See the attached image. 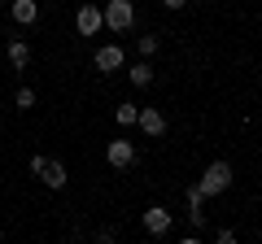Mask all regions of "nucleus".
Masks as SVG:
<instances>
[{"instance_id":"nucleus-3","label":"nucleus","mask_w":262,"mask_h":244,"mask_svg":"<svg viewBox=\"0 0 262 244\" xmlns=\"http://www.w3.org/2000/svg\"><path fill=\"white\" fill-rule=\"evenodd\" d=\"M31 170H35L39 179H44V188H66V166L61 161H53V157H31Z\"/></svg>"},{"instance_id":"nucleus-4","label":"nucleus","mask_w":262,"mask_h":244,"mask_svg":"<svg viewBox=\"0 0 262 244\" xmlns=\"http://www.w3.org/2000/svg\"><path fill=\"white\" fill-rule=\"evenodd\" d=\"M96 70H101V75L122 70V48L118 44H101V48H96Z\"/></svg>"},{"instance_id":"nucleus-12","label":"nucleus","mask_w":262,"mask_h":244,"mask_svg":"<svg viewBox=\"0 0 262 244\" xmlns=\"http://www.w3.org/2000/svg\"><path fill=\"white\" fill-rule=\"evenodd\" d=\"M127 75H131V87H149V83H153V70H149V61H140V66H131Z\"/></svg>"},{"instance_id":"nucleus-13","label":"nucleus","mask_w":262,"mask_h":244,"mask_svg":"<svg viewBox=\"0 0 262 244\" xmlns=\"http://www.w3.org/2000/svg\"><path fill=\"white\" fill-rule=\"evenodd\" d=\"M136 113H140L136 105H118V109H114V118H118L122 127H131V122H136Z\"/></svg>"},{"instance_id":"nucleus-11","label":"nucleus","mask_w":262,"mask_h":244,"mask_svg":"<svg viewBox=\"0 0 262 244\" xmlns=\"http://www.w3.org/2000/svg\"><path fill=\"white\" fill-rule=\"evenodd\" d=\"M201 201H206V192H201V188H188V209H192V223H196V227L206 223V214H201Z\"/></svg>"},{"instance_id":"nucleus-1","label":"nucleus","mask_w":262,"mask_h":244,"mask_svg":"<svg viewBox=\"0 0 262 244\" xmlns=\"http://www.w3.org/2000/svg\"><path fill=\"white\" fill-rule=\"evenodd\" d=\"M196 188L206 192V197H219V192H227V188H232V166H227V161H210Z\"/></svg>"},{"instance_id":"nucleus-5","label":"nucleus","mask_w":262,"mask_h":244,"mask_svg":"<svg viewBox=\"0 0 262 244\" xmlns=\"http://www.w3.org/2000/svg\"><path fill=\"white\" fill-rule=\"evenodd\" d=\"M101 27H105L101 9H96V5H79V35H96Z\"/></svg>"},{"instance_id":"nucleus-15","label":"nucleus","mask_w":262,"mask_h":244,"mask_svg":"<svg viewBox=\"0 0 262 244\" xmlns=\"http://www.w3.org/2000/svg\"><path fill=\"white\" fill-rule=\"evenodd\" d=\"M136 44H140V53H144V57H149V53H153V48H158V35H144V39H136Z\"/></svg>"},{"instance_id":"nucleus-6","label":"nucleus","mask_w":262,"mask_h":244,"mask_svg":"<svg viewBox=\"0 0 262 244\" xmlns=\"http://www.w3.org/2000/svg\"><path fill=\"white\" fill-rule=\"evenodd\" d=\"M105 157H110V166H131V161H136V144L131 140H114L110 149H105Z\"/></svg>"},{"instance_id":"nucleus-2","label":"nucleus","mask_w":262,"mask_h":244,"mask_svg":"<svg viewBox=\"0 0 262 244\" xmlns=\"http://www.w3.org/2000/svg\"><path fill=\"white\" fill-rule=\"evenodd\" d=\"M101 18H105L110 31H131V22H136V5H131V0H110V5L101 9Z\"/></svg>"},{"instance_id":"nucleus-8","label":"nucleus","mask_w":262,"mask_h":244,"mask_svg":"<svg viewBox=\"0 0 262 244\" xmlns=\"http://www.w3.org/2000/svg\"><path fill=\"white\" fill-rule=\"evenodd\" d=\"M136 122H140L144 135H162V131H166V118H162L158 109H140V113H136Z\"/></svg>"},{"instance_id":"nucleus-14","label":"nucleus","mask_w":262,"mask_h":244,"mask_svg":"<svg viewBox=\"0 0 262 244\" xmlns=\"http://www.w3.org/2000/svg\"><path fill=\"white\" fill-rule=\"evenodd\" d=\"M13 105H18V109H31V105H35V92H31V87H22V92L13 96Z\"/></svg>"},{"instance_id":"nucleus-10","label":"nucleus","mask_w":262,"mask_h":244,"mask_svg":"<svg viewBox=\"0 0 262 244\" xmlns=\"http://www.w3.org/2000/svg\"><path fill=\"white\" fill-rule=\"evenodd\" d=\"M9 66L13 70H27L31 66V48L22 44V39H9Z\"/></svg>"},{"instance_id":"nucleus-16","label":"nucleus","mask_w":262,"mask_h":244,"mask_svg":"<svg viewBox=\"0 0 262 244\" xmlns=\"http://www.w3.org/2000/svg\"><path fill=\"white\" fill-rule=\"evenodd\" d=\"M162 5H166V9H184L188 0H162Z\"/></svg>"},{"instance_id":"nucleus-9","label":"nucleus","mask_w":262,"mask_h":244,"mask_svg":"<svg viewBox=\"0 0 262 244\" xmlns=\"http://www.w3.org/2000/svg\"><path fill=\"white\" fill-rule=\"evenodd\" d=\"M9 13H13V22L31 27V22L39 18V5H35V0H13V5H9Z\"/></svg>"},{"instance_id":"nucleus-7","label":"nucleus","mask_w":262,"mask_h":244,"mask_svg":"<svg viewBox=\"0 0 262 244\" xmlns=\"http://www.w3.org/2000/svg\"><path fill=\"white\" fill-rule=\"evenodd\" d=\"M144 227H149V235H166V231H170V209L153 205L149 214H144Z\"/></svg>"}]
</instances>
